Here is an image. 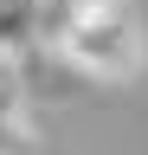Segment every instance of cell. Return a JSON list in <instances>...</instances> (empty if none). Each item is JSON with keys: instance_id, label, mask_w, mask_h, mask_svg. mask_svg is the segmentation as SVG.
Here are the masks:
<instances>
[{"instance_id": "6da1fadb", "label": "cell", "mask_w": 148, "mask_h": 155, "mask_svg": "<svg viewBox=\"0 0 148 155\" xmlns=\"http://www.w3.org/2000/svg\"><path fill=\"white\" fill-rule=\"evenodd\" d=\"M52 45L84 78H135L148 58V39H142L129 0H97V7L71 13L65 26H52Z\"/></svg>"}, {"instance_id": "7a4b0ae2", "label": "cell", "mask_w": 148, "mask_h": 155, "mask_svg": "<svg viewBox=\"0 0 148 155\" xmlns=\"http://www.w3.org/2000/svg\"><path fill=\"white\" fill-rule=\"evenodd\" d=\"M39 32H45L39 0H0V71H20L39 52Z\"/></svg>"}, {"instance_id": "3957f363", "label": "cell", "mask_w": 148, "mask_h": 155, "mask_svg": "<svg viewBox=\"0 0 148 155\" xmlns=\"http://www.w3.org/2000/svg\"><path fill=\"white\" fill-rule=\"evenodd\" d=\"M0 155H39V142L26 129V91L13 71H0Z\"/></svg>"}, {"instance_id": "277c9868", "label": "cell", "mask_w": 148, "mask_h": 155, "mask_svg": "<svg viewBox=\"0 0 148 155\" xmlns=\"http://www.w3.org/2000/svg\"><path fill=\"white\" fill-rule=\"evenodd\" d=\"M39 7L52 13V26H65L71 13H84V7H97V0H39Z\"/></svg>"}]
</instances>
